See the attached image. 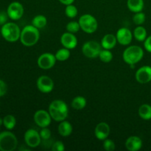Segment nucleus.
Returning <instances> with one entry per match:
<instances>
[{
  "mask_svg": "<svg viewBox=\"0 0 151 151\" xmlns=\"http://www.w3.org/2000/svg\"><path fill=\"white\" fill-rule=\"evenodd\" d=\"M40 38L39 29L33 25H27L21 31L20 41L25 47H32L38 43Z\"/></svg>",
  "mask_w": 151,
  "mask_h": 151,
  "instance_id": "obj_2",
  "label": "nucleus"
},
{
  "mask_svg": "<svg viewBox=\"0 0 151 151\" xmlns=\"http://www.w3.org/2000/svg\"><path fill=\"white\" fill-rule=\"evenodd\" d=\"M147 32L146 29L141 25L137 26L134 29V32H133V35L135 38V39H137V41H139V42L145 41V40L147 38Z\"/></svg>",
  "mask_w": 151,
  "mask_h": 151,
  "instance_id": "obj_21",
  "label": "nucleus"
},
{
  "mask_svg": "<svg viewBox=\"0 0 151 151\" xmlns=\"http://www.w3.org/2000/svg\"><path fill=\"white\" fill-rule=\"evenodd\" d=\"M133 33L129 29L126 27H122L116 32V37L117 42L122 46H128L132 41Z\"/></svg>",
  "mask_w": 151,
  "mask_h": 151,
  "instance_id": "obj_13",
  "label": "nucleus"
},
{
  "mask_svg": "<svg viewBox=\"0 0 151 151\" xmlns=\"http://www.w3.org/2000/svg\"><path fill=\"white\" fill-rule=\"evenodd\" d=\"M61 4H64V5H69V4H73L75 0H58Z\"/></svg>",
  "mask_w": 151,
  "mask_h": 151,
  "instance_id": "obj_37",
  "label": "nucleus"
},
{
  "mask_svg": "<svg viewBox=\"0 0 151 151\" xmlns=\"http://www.w3.org/2000/svg\"><path fill=\"white\" fill-rule=\"evenodd\" d=\"M1 125H3V119H1V118H0V126H1Z\"/></svg>",
  "mask_w": 151,
  "mask_h": 151,
  "instance_id": "obj_38",
  "label": "nucleus"
},
{
  "mask_svg": "<svg viewBox=\"0 0 151 151\" xmlns=\"http://www.w3.org/2000/svg\"><path fill=\"white\" fill-rule=\"evenodd\" d=\"M47 24V19L44 15H37L32 20V24L38 29L45 27Z\"/></svg>",
  "mask_w": 151,
  "mask_h": 151,
  "instance_id": "obj_24",
  "label": "nucleus"
},
{
  "mask_svg": "<svg viewBox=\"0 0 151 151\" xmlns=\"http://www.w3.org/2000/svg\"><path fill=\"white\" fill-rule=\"evenodd\" d=\"M86 99L83 96H77L72 100V107L75 110H82L86 106Z\"/></svg>",
  "mask_w": 151,
  "mask_h": 151,
  "instance_id": "obj_23",
  "label": "nucleus"
},
{
  "mask_svg": "<svg viewBox=\"0 0 151 151\" xmlns=\"http://www.w3.org/2000/svg\"><path fill=\"white\" fill-rule=\"evenodd\" d=\"M7 86L4 81L0 79V97L4 96L7 93Z\"/></svg>",
  "mask_w": 151,
  "mask_h": 151,
  "instance_id": "obj_34",
  "label": "nucleus"
},
{
  "mask_svg": "<svg viewBox=\"0 0 151 151\" xmlns=\"http://www.w3.org/2000/svg\"><path fill=\"white\" fill-rule=\"evenodd\" d=\"M72 125L69 122L66 120H63L60 122L58 127V134H60L61 137H69L72 134Z\"/></svg>",
  "mask_w": 151,
  "mask_h": 151,
  "instance_id": "obj_19",
  "label": "nucleus"
},
{
  "mask_svg": "<svg viewBox=\"0 0 151 151\" xmlns=\"http://www.w3.org/2000/svg\"><path fill=\"white\" fill-rule=\"evenodd\" d=\"M144 47L145 49L148 52L151 53V35L147 37V38L145 40Z\"/></svg>",
  "mask_w": 151,
  "mask_h": 151,
  "instance_id": "obj_36",
  "label": "nucleus"
},
{
  "mask_svg": "<svg viewBox=\"0 0 151 151\" xmlns=\"http://www.w3.org/2000/svg\"><path fill=\"white\" fill-rule=\"evenodd\" d=\"M3 125L8 131L13 130L16 125V119L14 116L7 114L3 118Z\"/></svg>",
  "mask_w": 151,
  "mask_h": 151,
  "instance_id": "obj_25",
  "label": "nucleus"
},
{
  "mask_svg": "<svg viewBox=\"0 0 151 151\" xmlns=\"http://www.w3.org/2000/svg\"><path fill=\"white\" fill-rule=\"evenodd\" d=\"M81 29L86 33H94L98 27V22L95 17L91 14H83L78 21Z\"/></svg>",
  "mask_w": 151,
  "mask_h": 151,
  "instance_id": "obj_6",
  "label": "nucleus"
},
{
  "mask_svg": "<svg viewBox=\"0 0 151 151\" xmlns=\"http://www.w3.org/2000/svg\"><path fill=\"white\" fill-rule=\"evenodd\" d=\"M116 148L115 143L114 142L113 140L106 139L103 140V149L106 151H114Z\"/></svg>",
  "mask_w": 151,
  "mask_h": 151,
  "instance_id": "obj_31",
  "label": "nucleus"
},
{
  "mask_svg": "<svg viewBox=\"0 0 151 151\" xmlns=\"http://www.w3.org/2000/svg\"><path fill=\"white\" fill-rule=\"evenodd\" d=\"M144 0H128V8L133 13H139L142 11L144 8Z\"/></svg>",
  "mask_w": 151,
  "mask_h": 151,
  "instance_id": "obj_20",
  "label": "nucleus"
},
{
  "mask_svg": "<svg viewBox=\"0 0 151 151\" xmlns=\"http://www.w3.org/2000/svg\"><path fill=\"white\" fill-rule=\"evenodd\" d=\"M78 8L75 5L72 4L66 5V9H65V14L68 18H70V19L75 18L78 16Z\"/></svg>",
  "mask_w": 151,
  "mask_h": 151,
  "instance_id": "obj_28",
  "label": "nucleus"
},
{
  "mask_svg": "<svg viewBox=\"0 0 151 151\" xmlns=\"http://www.w3.org/2000/svg\"><path fill=\"white\" fill-rule=\"evenodd\" d=\"M39 134L43 140H48L51 137V131L47 127L41 128V130L40 131Z\"/></svg>",
  "mask_w": 151,
  "mask_h": 151,
  "instance_id": "obj_32",
  "label": "nucleus"
},
{
  "mask_svg": "<svg viewBox=\"0 0 151 151\" xmlns=\"http://www.w3.org/2000/svg\"><path fill=\"white\" fill-rule=\"evenodd\" d=\"M24 7L19 1H13L8 5L7 9V13L9 18L12 20H19L23 16Z\"/></svg>",
  "mask_w": 151,
  "mask_h": 151,
  "instance_id": "obj_10",
  "label": "nucleus"
},
{
  "mask_svg": "<svg viewBox=\"0 0 151 151\" xmlns=\"http://www.w3.org/2000/svg\"><path fill=\"white\" fill-rule=\"evenodd\" d=\"M18 145V139L16 135L10 131L0 133V150L13 151Z\"/></svg>",
  "mask_w": 151,
  "mask_h": 151,
  "instance_id": "obj_5",
  "label": "nucleus"
},
{
  "mask_svg": "<svg viewBox=\"0 0 151 151\" xmlns=\"http://www.w3.org/2000/svg\"><path fill=\"white\" fill-rule=\"evenodd\" d=\"M144 57V51L139 46H129L125 50L122 54V58L124 61L130 65H135L142 59Z\"/></svg>",
  "mask_w": 151,
  "mask_h": 151,
  "instance_id": "obj_3",
  "label": "nucleus"
},
{
  "mask_svg": "<svg viewBox=\"0 0 151 151\" xmlns=\"http://www.w3.org/2000/svg\"><path fill=\"white\" fill-rule=\"evenodd\" d=\"M139 116L144 120L151 119V106L149 104H142L138 110Z\"/></svg>",
  "mask_w": 151,
  "mask_h": 151,
  "instance_id": "obj_22",
  "label": "nucleus"
},
{
  "mask_svg": "<svg viewBox=\"0 0 151 151\" xmlns=\"http://www.w3.org/2000/svg\"><path fill=\"white\" fill-rule=\"evenodd\" d=\"M33 119L35 123L40 128H45L50 125L52 117L49 111L45 110H38L34 114Z\"/></svg>",
  "mask_w": 151,
  "mask_h": 151,
  "instance_id": "obj_9",
  "label": "nucleus"
},
{
  "mask_svg": "<svg viewBox=\"0 0 151 151\" xmlns=\"http://www.w3.org/2000/svg\"><path fill=\"white\" fill-rule=\"evenodd\" d=\"M137 82L145 84L151 81V66H143L137 71L135 75Z\"/></svg>",
  "mask_w": 151,
  "mask_h": 151,
  "instance_id": "obj_14",
  "label": "nucleus"
},
{
  "mask_svg": "<svg viewBox=\"0 0 151 151\" xmlns=\"http://www.w3.org/2000/svg\"><path fill=\"white\" fill-rule=\"evenodd\" d=\"M70 55L71 53L69 49H66L65 47H63V48H61L58 50L55 55L57 60H59V61H65V60H68L69 58Z\"/></svg>",
  "mask_w": 151,
  "mask_h": 151,
  "instance_id": "obj_26",
  "label": "nucleus"
},
{
  "mask_svg": "<svg viewBox=\"0 0 151 151\" xmlns=\"http://www.w3.org/2000/svg\"><path fill=\"white\" fill-rule=\"evenodd\" d=\"M81 29V26L78 22H70L66 24V30L67 32H72V33H75V32H78Z\"/></svg>",
  "mask_w": 151,
  "mask_h": 151,
  "instance_id": "obj_30",
  "label": "nucleus"
},
{
  "mask_svg": "<svg viewBox=\"0 0 151 151\" xmlns=\"http://www.w3.org/2000/svg\"><path fill=\"white\" fill-rule=\"evenodd\" d=\"M9 18L7 12L1 11L0 12V25H4V24L7 23V19Z\"/></svg>",
  "mask_w": 151,
  "mask_h": 151,
  "instance_id": "obj_35",
  "label": "nucleus"
},
{
  "mask_svg": "<svg viewBox=\"0 0 151 151\" xmlns=\"http://www.w3.org/2000/svg\"><path fill=\"white\" fill-rule=\"evenodd\" d=\"M146 19V16L142 12H139V13H135L134 16H133V22L137 26L142 25L145 23Z\"/></svg>",
  "mask_w": 151,
  "mask_h": 151,
  "instance_id": "obj_29",
  "label": "nucleus"
},
{
  "mask_svg": "<svg viewBox=\"0 0 151 151\" xmlns=\"http://www.w3.org/2000/svg\"><path fill=\"white\" fill-rule=\"evenodd\" d=\"M101 44L95 41L86 42L82 47V52L88 58H96L100 55L102 50Z\"/></svg>",
  "mask_w": 151,
  "mask_h": 151,
  "instance_id": "obj_7",
  "label": "nucleus"
},
{
  "mask_svg": "<svg viewBox=\"0 0 151 151\" xmlns=\"http://www.w3.org/2000/svg\"><path fill=\"white\" fill-rule=\"evenodd\" d=\"M1 34L4 39L8 42H16L20 39L21 30L14 22H7L1 26Z\"/></svg>",
  "mask_w": 151,
  "mask_h": 151,
  "instance_id": "obj_4",
  "label": "nucleus"
},
{
  "mask_svg": "<svg viewBox=\"0 0 151 151\" xmlns=\"http://www.w3.org/2000/svg\"><path fill=\"white\" fill-rule=\"evenodd\" d=\"M110 131L111 128L109 124L105 122H101L97 124L96 126L94 129V135L97 139L103 141L108 138L110 134Z\"/></svg>",
  "mask_w": 151,
  "mask_h": 151,
  "instance_id": "obj_16",
  "label": "nucleus"
},
{
  "mask_svg": "<svg viewBox=\"0 0 151 151\" xmlns=\"http://www.w3.org/2000/svg\"><path fill=\"white\" fill-rule=\"evenodd\" d=\"M142 147V140L137 136H131L125 141V147L129 151H138Z\"/></svg>",
  "mask_w": 151,
  "mask_h": 151,
  "instance_id": "obj_17",
  "label": "nucleus"
},
{
  "mask_svg": "<svg viewBox=\"0 0 151 151\" xmlns=\"http://www.w3.org/2000/svg\"><path fill=\"white\" fill-rule=\"evenodd\" d=\"M49 113L52 119L56 122L65 120L69 114L67 104L63 100H53L49 106Z\"/></svg>",
  "mask_w": 151,
  "mask_h": 151,
  "instance_id": "obj_1",
  "label": "nucleus"
},
{
  "mask_svg": "<svg viewBox=\"0 0 151 151\" xmlns=\"http://www.w3.org/2000/svg\"><path fill=\"white\" fill-rule=\"evenodd\" d=\"M36 85L38 89L44 94L51 92L54 88V82L52 79L46 75H42L38 78Z\"/></svg>",
  "mask_w": 151,
  "mask_h": 151,
  "instance_id": "obj_12",
  "label": "nucleus"
},
{
  "mask_svg": "<svg viewBox=\"0 0 151 151\" xmlns=\"http://www.w3.org/2000/svg\"><path fill=\"white\" fill-rule=\"evenodd\" d=\"M100 58V60L103 63H109L113 59V54L110 50H106V49H103L100 51V55L98 56Z\"/></svg>",
  "mask_w": 151,
  "mask_h": 151,
  "instance_id": "obj_27",
  "label": "nucleus"
},
{
  "mask_svg": "<svg viewBox=\"0 0 151 151\" xmlns=\"http://www.w3.org/2000/svg\"><path fill=\"white\" fill-rule=\"evenodd\" d=\"M56 60L57 59H56L55 55L46 52L43 53L38 57V60H37V63H38V67L41 68V69L48 70V69H52L55 66Z\"/></svg>",
  "mask_w": 151,
  "mask_h": 151,
  "instance_id": "obj_8",
  "label": "nucleus"
},
{
  "mask_svg": "<svg viewBox=\"0 0 151 151\" xmlns=\"http://www.w3.org/2000/svg\"><path fill=\"white\" fill-rule=\"evenodd\" d=\"M64 150V144L60 141H56L52 145V151H63Z\"/></svg>",
  "mask_w": 151,
  "mask_h": 151,
  "instance_id": "obj_33",
  "label": "nucleus"
},
{
  "mask_svg": "<svg viewBox=\"0 0 151 151\" xmlns=\"http://www.w3.org/2000/svg\"><path fill=\"white\" fill-rule=\"evenodd\" d=\"M116 42H117V39H116V35L109 33L103 37L100 44L103 49L111 50L116 45Z\"/></svg>",
  "mask_w": 151,
  "mask_h": 151,
  "instance_id": "obj_18",
  "label": "nucleus"
},
{
  "mask_svg": "<svg viewBox=\"0 0 151 151\" xmlns=\"http://www.w3.org/2000/svg\"><path fill=\"white\" fill-rule=\"evenodd\" d=\"M41 136L35 129H28L24 134V142L28 147L35 148L41 144Z\"/></svg>",
  "mask_w": 151,
  "mask_h": 151,
  "instance_id": "obj_11",
  "label": "nucleus"
},
{
  "mask_svg": "<svg viewBox=\"0 0 151 151\" xmlns=\"http://www.w3.org/2000/svg\"><path fill=\"white\" fill-rule=\"evenodd\" d=\"M60 43L63 47L69 50L75 49L78 45V38L72 32H66L62 34L60 37Z\"/></svg>",
  "mask_w": 151,
  "mask_h": 151,
  "instance_id": "obj_15",
  "label": "nucleus"
}]
</instances>
